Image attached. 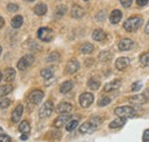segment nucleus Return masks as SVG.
<instances>
[{"label": "nucleus", "instance_id": "2", "mask_svg": "<svg viewBox=\"0 0 149 142\" xmlns=\"http://www.w3.org/2000/svg\"><path fill=\"white\" fill-rule=\"evenodd\" d=\"M33 62H35L33 55L26 54V55H24L19 62H17V68H19V70H21V71H25Z\"/></svg>", "mask_w": 149, "mask_h": 142}, {"label": "nucleus", "instance_id": "31", "mask_svg": "<svg viewBox=\"0 0 149 142\" xmlns=\"http://www.w3.org/2000/svg\"><path fill=\"white\" fill-rule=\"evenodd\" d=\"M60 54L57 53V52H53V53H51L48 56H47V58H46V61L47 62H57L58 60H60Z\"/></svg>", "mask_w": 149, "mask_h": 142}, {"label": "nucleus", "instance_id": "39", "mask_svg": "<svg viewBox=\"0 0 149 142\" xmlns=\"http://www.w3.org/2000/svg\"><path fill=\"white\" fill-rule=\"evenodd\" d=\"M96 19L99 21V22H102V21H104L106 19V12H100L97 15H96Z\"/></svg>", "mask_w": 149, "mask_h": 142}, {"label": "nucleus", "instance_id": "52", "mask_svg": "<svg viewBox=\"0 0 149 142\" xmlns=\"http://www.w3.org/2000/svg\"><path fill=\"white\" fill-rule=\"evenodd\" d=\"M0 131H1V127H0Z\"/></svg>", "mask_w": 149, "mask_h": 142}, {"label": "nucleus", "instance_id": "38", "mask_svg": "<svg viewBox=\"0 0 149 142\" xmlns=\"http://www.w3.org/2000/svg\"><path fill=\"white\" fill-rule=\"evenodd\" d=\"M12 139L7 134H0V142H10Z\"/></svg>", "mask_w": 149, "mask_h": 142}, {"label": "nucleus", "instance_id": "13", "mask_svg": "<svg viewBox=\"0 0 149 142\" xmlns=\"http://www.w3.org/2000/svg\"><path fill=\"white\" fill-rule=\"evenodd\" d=\"M79 67H80L79 65V62L76 61V60H72V61H70V62L67 63V65H65V72L69 73V74H72L76 71L79 70Z\"/></svg>", "mask_w": 149, "mask_h": 142}, {"label": "nucleus", "instance_id": "46", "mask_svg": "<svg viewBox=\"0 0 149 142\" xmlns=\"http://www.w3.org/2000/svg\"><path fill=\"white\" fill-rule=\"evenodd\" d=\"M21 140H28V135H26L25 133H22V135H21Z\"/></svg>", "mask_w": 149, "mask_h": 142}, {"label": "nucleus", "instance_id": "34", "mask_svg": "<svg viewBox=\"0 0 149 142\" xmlns=\"http://www.w3.org/2000/svg\"><path fill=\"white\" fill-rule=\"evenodd\" d=\"M10 103H12V101L9 99H2V100H0V109L8 108V106H10Z\"/></svg>", "mask_w": 149, "mask_h": 142}, {"label": "nucleus", "instance_id": "25", "mask_svg": "<svg viewBox=\"0 0 149 142\" xmlns=\"http://www.w3.org/2000/svg\"><path fill=\"white\" fill-rule=\"evenodd\" d=\"M10 24H12V26H13L14 29H19V28L22 26V24H23V17H22L21 15H16L15 17H13Z\"/></svg>", "mask_w": 149, "mask_h": 142}, {"label": "nucleus", "instance_id": "26", "mask_svg": "<svg viewBox=\"0 0 149 142\" xmlns=\"http://www.w3.org/2000/svg\"><path fill=\"white\" fill-rule=\"evenodd\" d=\"M53 73H54V69L53 68H45L40 71V74L42 78L45 79H49V78H53Z\"/></svg>", "mask_w": 149, "mask_h": 142}, {"label": "nucleus", "instance_id": "48", "mask_svg": "<svg viewBox=\"0 0 149 142\" xmlns=\"http://www.w3.org/2000/svg\"><path fill=\"white\" fill-rule=\"evenodd\" d=\"M24 1H28V2H32V1H35V0H24Z\"/></svg>", "mask_w": 149, "mask_h": 142}, {"label": "nucleus", "instance_id": "21", "mask_svg": "<svg viewBox=\"0 0 149 142\" xmlns=\"http://www.w3.org/2000/svg\"><path fill=\"white\" fill-rule=\"evenodd\" d=\"M33 12L38 16H42V15H45L47 13V6L45 3H38V5L35 6Z\"/></svg>", "mask_w": 149, "mask_h": 142}, {"label": "nucleus", "instance_id": "9", "mask_svg": "<svg viewBox=\"0 0 149 142\" xmlns=\"http://www.w3.org/2000/svg\"><path fill=\"white\" fill-rule=\"evenodd\" d=\"M149 99L146 96V94H138V95H133L130 97V102L132 104H136V106H142L145 104Z\"/></svg>", "mask_w": 149, "mask_h": 142}, {"label": "nucleus", "instance_id": "28", "mask_svg": "<svg viewBox=\"0 0 149 142\" xmlns=\"http://www.w3.org/2000/svg\"><path fill=\"white\" fill-rule=\"evenodd\" d=\"M30 129H31V127H30V124H29L26 120H23L22 123H19V131L21 132V133H25V134H28V133L30 132Z\"/></svg>", "mask_w": 149, "mask_h": 142}, {"label": "nucleus", "instance_id": "7", "mask_svg": "<svg viewBox=\"0 0 149 142\" xmlns=\"http://www.w3.org/2000/svg\"><path fill=\"white\" fill-rule=\"evenodd\" d=\"M42 99H44V93L41 92V90H39V89H35L33 92H31V94L29 95V102L31 103V104H39L41 101H42Z\"/></svg>", "mask_w": 149, "mask_h": 142}, {"label": "nucleus", "instance_id": "6", "mask_svg": "<svg viewBox=\"0 0 149 142\" xmlns=\"http://www.w3.org/2000/svg\"><path fill=\"white\" fill-rule=\"evenodd\" d=\"M94 101V96L93 94L91 93H83L80 96H79V104L83 106V108H88L93 103Z\"/></svg>", "mask_w": 149, "mask_h": 142}, {"label": "nucleus", "instance_id": "36", "mask_svg": "<svg viewBox=\"0 0 149 142\" xmlns=\"http://www.w3.org/2000/svg\"><path fill=\"white\" fill-rule=\"evenodd\" d=\"M17 9H19V6L16 5V3H8L7 5V10H9V12H12V13H15V12H17Z\"/></svg>", "mask_w": 149, "mask_h": 142}, {"label": "nucleus", "instance_id": "40", "mask_svg": "<svg viewBox=\"0 0 149 142\" xmlns=\"http://www.w3.org/2000/svg\"><path fill=\"white\" fill-rule=\"evenodd\" d=\"M90 122L93 125H95V126H99V125L101 124V119H100L99 117H92V118L90 119Z\"/></svg>", "mask_w": 149, "mask_h": 142}, {"label": "nucleus", "instance_id": "3", "mask_svg": "<svg viewBox=\"0 0 149 142\" xmlns=\"http://www.w3.org/2000/svg\"><path fill=\"white\" fill-rule=\"evenodd\" d=\"M54 110V106H53V102L52 101H46L41 108L39 109V117L40 118H47L52 115Z\"/></svg>", "mask_w": 149, "mask_h": 142}, {"label": "nucleus", "instance_id": "24", "mask_svg": "<svg viewBox=\"0 0 149 142\" xmlns=\"http://www.w3.org/2000/svg\"><path fill=\"white\" fill-rule=\"evenodd\" d=\"M94 51V46L91 42H85L80 46V52L83 54H91Z\"/></svg>", "mask_w": 149, "mask_h": 142}, {"label": "nucleus", "instance_id": "23", "mask_svg": "<svg viewBox=\"0 0 149 142\" xmlns=\"http://www.w3.org/2000/svg\"><path fill=\"white\" fill-rule=\"evenodd\" d=\"M72 87H74V83H72L71 80H67V81H64V83L60 86V92L63 93V94H65V93L70 92V90L72 89Z\"/></svg>", "mask_w": 149, "mask_h": 142}, {"label": "nucleus", "instance_id": "45", "mask_svg": "<svg viewBox=\"0 0 149 142\" xmlns=\"http://www.w3.org/2000/svg\"><path fill=\"white\" fill-rule=\"evenodd\" d=\"M145 33H146V35H149V19H148V22H147V24H146V26H145Z\"/></svg>", "mask_w": 149, "mask_h": 142}, {"label": "nucleus", "instance_id": "8", "mask_svg": "<svg viewBox=\"0 0 149 142\" xmlns=\"http://www.w3.org/2000/svg\"><path fill=\"white\" fill-rule=\"evenodd\" d=\"M70 119H71V115H69V113H61V116H58L55 120H54V124L53 125H54V127H56V128H60L63 125H67V123Z\"/></svg>", "mask_w": 149, "mask_h": 142}, {"label": "nucleus", "instance_id": "20", "mask_svg": "<svg viewBox=\"0 0 149 142\" xmlns=\"http://www.w3.org/2000/svg\"><path fill=\"white\" fill-rule=\"evenodd\" d=\"M109 19L112 24H117L118 22H120L122 19V12L118 10V9H115L110 13V16H109Z\"/></svg>", "mask_w": 149, "mask_h": 142}, {"label": "nucleus", "instance_id": "18", "mask_svg": "<svg viewBox=\"0 0 149 142\" xmlns=\"http://www.w3.org/2000/svg\"><path fill=\"white\" fill-rule=\"evenodd\" d=\"M122 85V81L119 79H116V80H112L110 83L106 84L104 86V90L106 92H111V90H115V89L119 88V86Z\"/></svg>", "mask_w": 149, "mask_h": 142}, {"label": "nucleus", "instance_id": "49", "mask_svg": "<svg viewBox=\"0 0 149 142\" xmlns=\"http://www.w3.org/2000/svg\"><path fill=\"white\" fill-rule=\"evenodd\" d=\"M1 79H2V73L0 72V81H1Z\"/></svg>", "mask_w": 149, "mask_h": 142}, {"label": "nucleus", "instance_id": "12", "mask_svg": "<svg viewBox=\"0 0 149 142\" xmlns=\"http://www.w3.org/2000/svg\"><path fill=\"white\" fill-rule=\"evenodd\" d=\"M133 46H134L133 40H131L129 38L122 39V40L119 41V44H118V48H119L120 51H130V49H132Z\"/></svg>", "mask_w": 149, "mask_h": 142}, {"label": "nucleus", "instance_id": "17", "mask_svg": "<svg viewBox=\"0 0 149 142\" xmlns=\"http://www.w3.org/2000/svg\"><path fill=\"white\" fill-rule=\"evenodd\" d=\"M71 109H72V106H71L70 103H68V102H62V103H60V104L57 106L56 111H57V113H68V112L71 111Z\"/></svg>", "mask_w": 149, "mask_h": 142}, {"label": "nucleus", "instance_id": "27", "mask_svg": "<svg viewBox=\"0 0 149 142\" xmlns=\"http://www.w3.org/2000/svg\"><path fill=\"white\" fill-rule=\"evenodd\" d=\"M13 90V86L9 84H5L2 86H0V97H3L5 95L9 94Z\"/></svg>", "mask_w": 149, "mask_h": 142}, {"label": "nucleus", "instance_id": "29", "mask_svg": "<svg viewBox=\"0 0 149 142\" xmlns=\"http://www.w3.org/2000/svg\"><path fill=\"white\" fill-rule=\"evenodd\" d=\"M110 58H111V53L108 51H103L99 54V60L101 62H108Z\"/></svg>", "mask_w": 149, "mask_h": 142}, {"label": "nucleus", "instance_id": "10", "mask_svg": "<svg viewBox=\"0 0 149 142\" xmlns=\"http://www.w3.org/2000/svg\"><path fill=\"white\" fill-rule=\"evenodd\" d=\"M129 65H130V58L125 57V56H122V57L117 58L116 62H115V67H116L117 70H124Z\"/></svg>", "mask_w": 149, "mask_h": 142}, {"label": "nucleus", "instance_id": "5", "mask_svg": "<svg viewBox=\"0 0 149 142\" xmlns=\"http://www.w3.org/2000/svg\"><path fill=\"white\" fill-rule=\"evenodd\" d=\"M38 38L45 42H48L53 39V31L49 28H40L38 30Z\"/></svg>", "mask_w": 149, "mask_h": 142}, {"label": "nucleus", "instance_id": "32", "mask_svg": "<svg viewBox=\"0 0 149 142\" xmlns=\"http://www.w3.org/2000/svg\"><path fill=\"white\" fill-rule=\"evenodd\" d=\"M140 63L145 67H149V52L143 53L140 56Z\"/></svg>", "mask_w": 149, "mask_h": 142}, {"label": "nucleus", "instance_id": "35", "mask_svg": "<svg viewBox=\"0 0 149 142\" xmlns=\"http://www.w3.org/2000/svg\"><path fill=\"white\" fill-rule=\"evenodd\" d=\"M67 12V8H65V6H58L57 8H56V16H58V17H61V16H63L64 15V13Z\"/></svg>", "mask_w": 149, "mask_h": 142}, {"label": "nucleus", "instance_id": "42", "mask_svg": "<svg viewBox=\"0 0 149 142\" xmlns=\"http://www.w3.org/2000/svg\"><path fill=\"white\" fill-rule=\"evenodd\" d=\"M119 1H120L122 6H123V7H125V8L130 7L131 5H132V0H119Z\"/></svg>", "mask_w": 149, "mask_h": 142}, {"label": "nucleus", "instance_id": "44", "mask_svg": "<svg viewBox=\"0 0 149 142\" xmlns=\"http://www.w3.org/2000/svg\"><path fill=\"white\" fill-rule=\"evenodd\" d=\"M136 3H138V6L143 7V6H146L148 3V0H136Z\"/></svg>", "mask_w": 149, "mask_h": 142}, {"label": "nucleus", "instance_id": "1", "mask_svg": "<svg viewBox=\"0 0 149 142\" xmlns=\"http://www.w3.org/2000/svg\"><path fill=\"white\" fill-rule=\"evenodd\" d=\"M142 23H143V18L141 16H132L124 22V29L127 32H134L142 25Z\"/></svg>", "mask_w": 149, "mask_h": 142}, {"label": "nucleus", "instance_id": "43", "mask_svg": "<svg viewBox=\"0 0 149 142\" xmlns=\"http://www.w3.org/2000/svg\"><path fill=\"white\" fill-rule=\"evenodd\" d=\"M142 140L145 142H149V129H146L143 132V136H142Z\"/></svg>", "mask_w": 149, "mask_h": 142}, {"label": "nucleus", "instance_id": "50", "mask_svg": "<svg viewBox=\"0 0 149 142\" xmlns=\"http://www.w3.org/2000/svg\"><path fill=\"white\" fill-rule=\"evenodd\" d=\"M1 52H2V49H1V47H0V54H1Z\"/></svg>", "mask_w": 149, "mask_h": 142}, {"label": "nucleus", "instance_id": "19", "mask_svg": "<svg viewBox=\"0 0 149 142\" xmlns=\"http://www.w3.org/2000/svg\"><path fill=\"white\" fill-rule=\"evenodd\" d=\"M92 38H93L94 40H96V41H103L107 38V35H106V32L103 30L96 29V30H94L93 33H92Z\"/></svg>", "mask_w": 149, "mask_h": 142}, {"label": "nucleus", "instance_id": "4", "mask_svg": "<svg viewBox=\"0 0 149 142\" xmlns=\"http://www.w3.org/2000/svg\"><path fill=\"white\" fill-rule=\"evenodd\" d=\"M115 113L117 115V116H119V117H132L134 113H135V111H134V109L132 108V106H118V108H116L115 109Z\"/></svg>", "mask_w": 149, "mask_h": 142}, {"label": "nucleus", "instance_id": "22", "mask_svg": "<svg viewBox=\"0 0 149 142\" xmlns=\"http://www.w3.org/2000/svg\"><path fill=\"white\" fill-rule=\"evenodd\" d=\"M125 123H126V117H119V118L112 120L109 124V127L110 128H118V127H122Z\"/></svg>", "mask_w": 149, "mask_h": 142}, {"label": "nucleus", "instance_id": "14", "mask_svg": "<svg viewBox=\"0 0 149 142\" xmlns=\"http://www.w3.org/2000/svg\"><path fill=\"white\" fill-rule=\"evenodd\" d=\"M85 15V9L78 5H74L71 8V16L74 18H80Z\"/></svg>", "mask_w": 149, "mask_h": 142}, {"label": "nucleus", "instance_id": "15", "mask_svg": "<svg viewBox=\"0 0 149 142\" xmlns=\"http://www.w3.org/2000/svg\"><path fill=\"white\" fill-rule=\"evenodd\" d=\"M16 77V71L14 70L13 68H7L6 70L3 71V79L7 81V83H10L15 79Z\"/></svg>", "mask_w": 149, "mask_h": 142}, {"label": "nucleus", "instance_id": "33", "mask_svg": "<svg viewBox=\"0 0 149 142\" xmlns=\"http://www.w3.org/2000/svg\"><path fill=\"white\" fill-rule=\"evenodd\" d=\"M78 126V120H69L67 125H65V128H67V131L68 132H71V131H74V128Z\"/></svg>", "mask_w": 149, "mask_h": 142}, {"label": "nucleus", "instance_id": "16", "mask_svg": "<svg viewBox=\"0 0 149 142\" xmlns=\"http://www.w3.org/2000/svg\"><path fill=\"white\" fill-rule=\"evenodd\" d=\"M96 127L97 126L93 125L91 122H86L79 127V132H81V133H92L96 129Z\"/></svg>", "mask_w": 149, "mask_h": 142}, {"label": "nucleus", "instance_id": "30", "mask_svg": "<svg viewBox=\"0 0 149 142\" xmlns=\"http://www.w3.org/2000/svg\"><path fill=\"white\" fill-rule=\"evenodd\" d=\"M87 86L91 89L95 90V89H97L100 87V81H99L97 79H95V78H91V79L88 80V83H87Z\"/></svg>", "mask_w": 149, "mask_h": 142}, {"label": "nucleus", "instance_id": "37", "mask_svg": "<svg viewBox=\"0 0 149 142\" xmlns=\"http://www.w3.org/2000/svg\"><path fill=\"white\" fill-rule=\"evenodd\" d=\"M110 103V99L109 97H107V96H104V97H102L100 101H99V106H108Z\"/></svg>", "mask_w": 149, "mask_h": 142}, {"label": "nucleus", "instance_id": "11", "mask_svg": "<svg viewBox=\"0 0 149 142\" xmlns=\"http://www.w3.org/2000/svg\"><path fill=\"white\" fill-rule=\"evenodd\" d=\"M23 110H24L23 104H19V106L15 108V110L12 112V117H10V119H12L13 123H19V120H21L22 115H23Z\"/></svg>", "mask_w": 149, "mask_h": 142}, {"label": "nucleus", "instance_id": "41", "mask_svg": "<svg viewBox=\"0 0 149 142\" xmlns=\"http://www.w3.org/2000/svg\"><path fill=\"white\" fill-rule=\"evenodd\" d=\"M141 86H142V84H141L140 81H136V83H134V84L132 85V90H133V92H136V90H139V89L141 88Z\"/></svg>", "mask_w": 149, "mask_h": 142}, {"label": "nucleus", "instance_id": "47", "mask_svg": "<svg viewBox=\"0 0 149 142\" xmlns=\"http://www.w3.org/2000/svg\"><path fill=\"white\" fill-rule=\"evenodd\" d=\"M3 24H5V22H3V18L0 16V29L3 26Z\"/></svg>", "mask_w": 149, "mask_h": 142}, {"label": "nucleus", "instance_id": "51", "mask_svg": "<svg viewBox=\"0 0 149 142\" xmlns=\"http://www.w3.org/2000/svg\"><path fill=\"white\" fill-rule=\"evenodd\" d=\"M84 1H88V0H84Z\"/></svg>", "mask_w": 149, "mask_h": 142}]
</instances>
